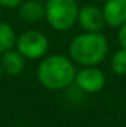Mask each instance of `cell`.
<instances>
[{"label": "cell", "instance_id": "cell-1", "mask_svg": "<svg viewBox=\"0 0 126 127\" xmlns=\"http://www.w3.org/2000/svg\"><path fill=\"white\" fill-rule=\"evenodd\" d=\"M76 72L69 56L47 54L37 66V80L47 91H61L75 83Z\"/></svg>", "mask_w": 126, "mask_h": 127}, {"label": "cell", "instance_id": "cell-2", "mask_svg": "<svg viewBox=\"0 0 126 127\" xmlns=\"http://www.w3.org/2000/svg\"><path fill=\"white\" fill-rule=\"evenodd\" d=\"M109 49V41L102 32H82L69 42L68 54L82 68L98 66L107 57Z\"/></svg>", "mask_w": 126, "mask_h": 127}, {"label": "cell", "instance_id": "cell-3", "mask_svg": "<svg viewBox=\"0 0 126 127\" xmlns=\"http://www.w3.org/2000/svg\"><path fill=\"white\" fill-rule=\"evenodd\" d=\"M79 4L76 0H46L45 19L56 31H67L77 23Z\"/></svg>", "mask_w": 126, "mask_h": 127}, {"label": "cell", "instance_id": "cell-4", "mask_svg": "<svg viewBox=\"0 0 126 127\" xmlns=\"http://www.w3.org/2000/svg\"><path fill=\"white\" fill-rule=\"evenodd\" d=\"M15 49L26 60H42L49 51V38L38 30H26L16 37Z\"/></svg>", "mask_w": 126, "mask_h": 127}, {"label": "cell", "instance_id": "cell-5", "mask_svg": "<svg viewBox=\"0 0 126 127\" xmlns=\"http://www.w3.org/2000/svg\"><path fill=\"white\" fill-rule=\"evenodd\" d=\"M75 84L85 93H98L106 85V76L98 66H84L76 72Z\"/></svg>", "mask_w": 126, "mask_h": 127}, {"label": "cell", "instance_id": "cell-6", "mask_svg": "<svg viewBox=\"0 0 126 127\" xmlns=\"http://www.w3.org/2000/svg\"><path fill=\"white\" fill-rule=\"evenodd\" d=\"M77 25L84 30V32H100L106 25L102 8L95 4L83 5L79 10Z\"/></svg>", "mask_w": 126, "mask_h": 127}, {"label": "cell", "instance_id": "cell-7", "mask_svg": "<svg viewBox=\"0 0 126 127\" xmlns=\"http://www.w3.org/2000/svg\"><path fill=\"white\" fill-rule=\"evenodd\" d=\"M102 11L107 26L119 29L126 23V0H107Z\"/></svg>", "mask_w": 126, "mask_h": 127}, {"label": "cell", "instance_id": "cell-8", "mask_svg": "<svg viewBox=\"0 0 126 127\" xmlns=\"http://www.w3.org/2000/svg\"><path fill=\"white\" fill-rule=\"evenodd\" d=\"M18 16L25 23H34L41 22L45 19V3L35 1V0H23L22 4L16 8Z\"/></svg>", "mask_w": 126, "mask_h": 127}, {"label": "cell", "instance_id": "cell-9", "mask_svg": "<svg viewBox=\"0 0 126 127\" xmlns=\"http://www.w3.org/2000/svg\"><path fill=\"white\" fill-rule=\"evenodd\" d=\"M0 65H1L3 73L8 76H19L26 66V58L16 49L8 50L0 57Z\"/></svg>", "mask_w": 126, "mask_h": 127}, {"label": "cell", "instance_id": "cell-10", "mask_svg": "<svg viewBox=\"0 0 126 127\" xmlns=\"http://www.w3.org/2000/svg\"><path fill=\"white\" fill-rule=\"evenodd\" d=\"M16 43V32L12 26L0 20V56L5 51L15 49Z\"/></svg>", "mask_w": 126, "mask_h": 127}, {"label": "cell", "instance_id": "cell-11", "mask_svg": "<svg viewBox=\"0 0 126 127\" xmlns=\"http://www.w3.org/2000/svg\"><path fill=\"white\" fill-rule=\"evenodd\" d=\"M111 70L118 76H125L126 74V50L119 47L115 53L113 54L111 61H110Z\"/></svg>", "mask_w": 126, "mask_h": 127}, {"label": "cell", "instance_id": "cell-12", "mask_svg": "<svg viewBox=\"0 0 126 127\" xmlns=\"http://www.w3.org/2000/svg\"><path fill=\"white\" fill-rule=\"evenodd\" d=\"M117 38H118V43L121 49L126 50V23L124 26H121L118 29V34H117Z\"/></svg>", "mask_w": 126, "mask_h": 127}, {"label": "cell", "instance_id": "cell-13", "mask_svg": "<svg viewBox=\"0 0 126 127\" xmlns=\"http://www.w3.org/2000/svg\"><path fill=\"white\" fill-rule=\"evenodd\" d=\"M23 0H0V7L8 8V10H16Z\"/></svg>", "mask_w": 126, "mask_h": 127}, {"label": "cell", "instance_id": "cell-14", "mask_svg": "<svg viewBox=\"0 0 126 127\" xmlns=\"http://www.w3.org/2000/svg\"><path fill=\"white\" fill-rule=\"evenodd\" d=\"M91 1H95V3H104V1H107V0H91Z\"/></svg>", "mask_w": 126, "mask_h": 127}, {"label": "cell", "instance_id": "cell-15", "mask_svg": "<svg viewBox=\"0 0 126 127\" xmlns=\"http://www.w3.org/2000/svg\"><path fill=\"white\" fill-rule=\"evenodd\" d=\"M1 74H3V69H1V65H0V77H1Z\"/></svg>", "mask_w": 126, "mask_h": 127}, {"label": "cell", "instance_id": "cell-16", "mask_svg": "<svg viewBox=\"0 0 126 127\" xmlns=\"http://www.w3.org/2000/svg\"><path fill=\"white\" fill-rule=\"evenodd\" d=\"M35 1H41V3H45L46 0H35Z\"/></svg>", "mask_w": 126, "mask_h": 127}, {"label": "cell", "instance_id": "cell-17", "mask_svg": "<svg viewBox=\"0 0 126 127\" xmlns=\"http://www.w3.org/2000/svg\"><path fill=\"white\" fill-rule=\"evenodd\" d=\"M0 18H1V7H0Z\"/></svg>", "mask_w": 126, "mask_h": 127}]
</instances>
